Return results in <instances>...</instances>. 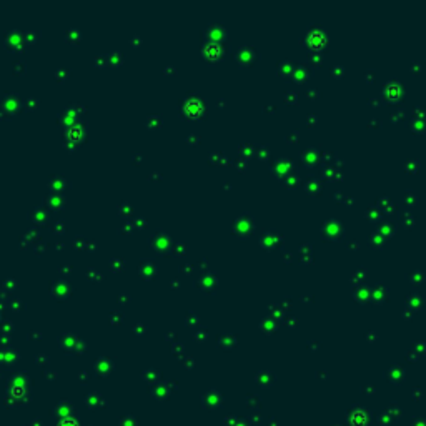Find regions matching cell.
<instances>
[{"mask_svg": "<svg viewBox=\"0 0 426 426\" xmlns=\"http://www.w3.org/2000/svg\"><path fill=\"white\" fill-rule=\"evenodd\" d=\"M59 426H79V424H77L75 419H64Z\"/></svg>", "mask_w": 426, "mask_h": 426, "instance_id": "6da1fadb", "label": "cell"}]
</instances>
